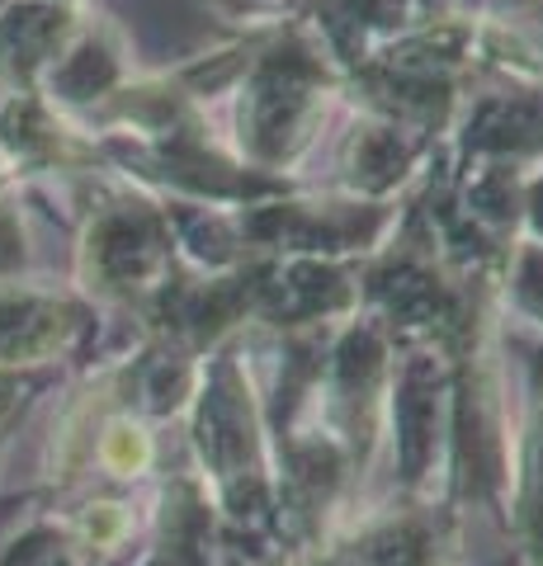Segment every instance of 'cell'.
<instances>
[{"label":"cell","instance_id":"obj_1","mask_svg":"<svg viewBox=\"0 0 543 566\" xmlns=\"http://www.w3.org/2000/svg\"><path fill=\"white\" fill-rule=\"evenodd\" d=\"M14 387H20V382H14V374H6V368H0V416L10 411V401H14Z\"/></svg>","mask_w":543,"mask_h":566}]
</instances>
